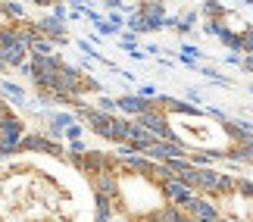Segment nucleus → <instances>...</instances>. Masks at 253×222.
Instances as JSON below:
<instances>
[{
    "mask_svg": "<svg viewBox=\"0 0 253 222\" xmlns=\"http://www.w3.org/2000/svg\"><path fill=\"white\" fill-rule=\"evenodd\" d=\"M87 181L44 153L0 160V222H94Z\"/></svg>",
    "mask_w": 253,
    "mask_h": 222,
    "instance_id": "nucleus-1",
    "label": "nucleus"
}]
</instances>
